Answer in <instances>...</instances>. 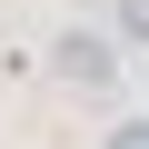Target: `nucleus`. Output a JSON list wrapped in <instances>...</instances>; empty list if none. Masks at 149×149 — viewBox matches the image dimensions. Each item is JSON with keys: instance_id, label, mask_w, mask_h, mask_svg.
I'll use <instances>...</instances> for the list:
<instances>
[{"instance_id": "f257e3e1", "label": "nucleus", "mask_w": 149, "mask_h": 149, "mask_svg": "<svg viewBox=\"0 0 149 149\" xmlns=\"http://www.w3.org/2000/svg\"><path fill=\"white\" fill-rule=\"evenodd\" d=\"M50 70H60L70 90H109V80H119V40H100V30H60V40H50Z\"/></svg>"}, {"instance_id": "f03ea898", "label": "nucleus", "mask_w": 149, "mask_h": 149, "mask_svg": "<svg viewBox=\"0 0 149 149\" xmlns=\"http://www.w3.org/2000/svg\"><path fill=\"white\" fill-rule=\"evenodd\" d=\"M119 40H129V50H149V0H119Z\"/></svg>"}, {"instance_id": "7ed1b4c3", "label": "nucleus", "mask_w": 149, "mask_h": 149, "mask_svg": "<svg viewBox=\"0 0 149 149\" xmlns=\"http://www.w3.org/2000/svg\"><path fill=\"white\" fill-rule=\"evenodd\" d=\"M100 149H149V119H119V129H109Z\"/></svg>"}]
</instances>
